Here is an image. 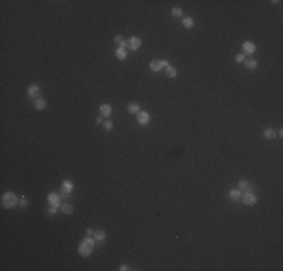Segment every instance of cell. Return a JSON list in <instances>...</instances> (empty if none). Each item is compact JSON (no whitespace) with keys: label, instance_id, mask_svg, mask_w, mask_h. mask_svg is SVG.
<instances>
[{"label":"cell","instance_id":"1","mask_svg":"<svg viewBox=\"0 0 283 271\" xmlns=\"http://www.w3.org/2000/svg\"><path fill=\"white\" fill-rule=\"evenodd\" d=\"M17 203H18L17 196H15L12 191H6L3 196H2V205H3L5 208H14Z\"/></svg>","mask_w":283,"mask_h":271},{"label":"cell","instance_id":"2","mask_svg":"<svg viewBox=\"0 0 283 271\" xmlns=\"http://www.w3.org/2000/svg\"><path fill=\"white\" fill-rule=\"evenodd\" d=\"M241 197H242V202L246 203V205H250V206H251V205H255V203L258 202V197H256V196H255V194H253L251 191H246L244 194H242V196H241Z\"/></svg>","mask_w":283,"mask_h":271},{"label":"cell","instance_id":"3","mask_svg":"<svg viewBox=\"0 0 283 271\" xmlns=\"http://www.w3.org/2000/svg\"><path fill=\"white\" fill-rule=\"evenodd\" d=\"M92 246H89V244H86V243H83L81 241V244L79 246V253L83 256V258H86V256H89L92 253Z\"/></svg>","mask_w":283,"mask_h":271},{"label":"cell","instance_id":"4","mask_svg":"<svg viewBox=\"0 0 283 271\" xmlns=\"http://www.w3.org/2000/svg\"><path fill=\"white\" fill-rule=\"evenodd\" d=\"M242 51H244L246 54H253V53L256 51V45H255V42L246 41V42L242 44Z\"/></svg>","mask_w":283,"mask_h":271},{"label":"cell","instance_id":"5","mask_svg":"<svg viewBox=\"0 0 283 271\" xmlns=\"http://www.w3.org/2000/svg\"><path fill=\"white\" fill-rule=\"evenodd\" d=\"M48 203H50L51 206L59 208V206H60V196L56 194V193H50V194H48Z\"/></svg>","mask_w":283,"mask_h":271},{"label":"cell","instance_id":"6","mask_svg":"<svg viewBox=\"0 0 283 271\" xmlns=\"http://www.w3.org/2000/svg\"><path fill=\"white\" fill-rule=\"evenodd\" d=\"M140 45H142V39H140V38H137V36L130 38V41H128V47H130L131 50H139V48H140Z\"/></svg>","mask_w":283,"mask_h":271},{"label":"cell","instance_id":"7","mask_svg":"<svg viewBox=\"0 0 283 271\" xmlns=\"http://www.w3.org/2000/svg\"><path fill=\"white\" fill-rule=\"evenodd\" d=\"M149 113L148 112H139L137 113V121H139V124L140 125H148L149 122Z\"/></svg>","mask_w":283,"mask_h":271},{"label":"cell","instance_id":"8","mask_svg":"<svg viewBox=\"0 0 283 271\" xmlns=\"http://www.w3.org/2000/svg\"><path fill=\"white\" fill-rule=\"evenodd\" d=\"M72 188H74V184H72V181L71 179H65L62 182V193L69 194V193L72 191Z\"/></svg>","mask_w":283,"mask_h":271},{"label":"cell","instance_id":"9","mask_svg":"<svg viewBox=\"0 0 283 271\" xmlns=\"http://www.w3.org/2000/svg\"><path fill=\"white\" fill-rule=\"evenodd\" d=\"M238 188L242 190V191H251V185L247 179H241L238 181Z\"/></svg>","mask_w":283,"mask_h":271},{"label":"cell","instance_id":"10","mask_svg":"<svg viewBox=\"0 0 283 271\" xmlns=\"http://www.w3.org/2000/svg\"><path fill=\"white\" fill-rule=\"evenodd\" d=\"M33 104H35V107H36L38 110H44V109L47 107V101L42 98V97H38V98L35 100Z\"/></svg>","mask_w":283,"mask_h":271},{"label":"cell","instance_id":"11","mask_svg":"<svg viewBox=\"0 0 283 271\" xmlns=\"http://www.w3.org/2000/svg\"><path fill=\"white\" fill-rule=\"evenodd\" d=\"M100 112H101L102 116L109 118L112 114V105L110 104H102V105H100Z\"/></svg>","mask_w":283,"mask_h":271},{"label":"cell","instance_id":"12","mask_svg":"<svg viewBox=\"0 0 283 271\" xmlns=\"http://www.w3.org/2000/svg\"><path fill=\"white\" fill-rule=\"evenodd\" d=\"M27 93H29L32 98H35V97L39 95V88H38L36 84H30V86L27 88Z\"/></svg>","mask_w":283,"mask_h":271},{"label":"cell","instance_id":"13","mask_svg":"<svg viewBox=\"0 0 283 271\" xmlns=\"http://www.w3.org/2000/svg\"><path fill=\"white\" fill-rule=\"evenodd\" d=\"M128 54V51H126V48L124 47H118V50H116V57L119 59V60H124L125 57Z\"/></svg>","mask_w":283,"mask_h":271},{"label":"cell","instance_id":"14","mask_svg":"<svg viewBox=\"0 0 283 271\" xmlns=\"http://www.w3.org/2000/svg\"><path fill=\"white\" fill-rule=\"evenodd\" d=\"M241 196H242V194H241V190H239V188H234V190H230V191H229V197H230V200H238Z\"/></svg>","mask_w":283,"mask_h":271},{"label":"cell","instance_id":"15","mask_svg":"<svg viewBox=\"0 0 283 271\" xmlns=\"http://www.w3.org/2000/svg\"><path fill=\"white\" fill-rule=\"evenodd\" d=\"M114 42L119 45V47H124V48H126L128 47V42L124 39V36H121V35H116L114 36Z\"/></svg>","mask_w":283,"mask_h":271},{"label":"cell","instance_id":"16","mask_svg":"<svg viewBox=\"0 0 283 271\" xmlns=\"http://www.w3.org/2000/svg\"><path fill=\"white\" fill-rule=\"evenodd\" d=\"M182 26L185 29H191L193 26H194V20H193L191 17H185V18H182Z\"/></svg>","mask_w":283,"mask_h":271},{"label":"cell","instance_id":"17","mask_svg":"<svg viewBox=\"0 0 283 271\" xmlns=\"http://www.w3.org/2000/svg\"><path fill=\"white\" fill-rule=\"evenodd\" d=\"M244 63H246L247 69H256V67H258V62L255 59H244Z\"/></svg>","mask_w":283,"mask_h":271},{"label":"cell","instance_id":"18","mask_svg":"<svg viewBox=\"0 0 283 271\" xmlns=\"http://www.w3.org/2000/svg\"><path fill=\"white\" fill-rule=\"evenodd\" d=\"M176 74H178V71H176V68L175 67H167L166 68V75L169 77V79H175L176 77Z\"/></svg>","mask_w":283,"mask_h":271},{"label":"cell","instance_id":"19","mask_svg":"<svg viewBox=\"0 0 283 271\" xmlns=\"http://www.w3.org/2000/svg\"><path fill=\"white\" fill-rule=\"evenodd\" d=\"M60 209H62L63 214H72V213H74V206H72L71 203H63Z\"/></svg>","mask_w":283,"mask_h":271},{"label":"cell","instance_id":"20","mask_svg":"<svg viewBox=\"0 0 283 271\" xmlns=\"http://www.w3.org/2000/svg\"><path fill=\"white\" fill-rule=\"evenodd\" d=\"M93 238H95V241L101 243V241L105 239V232L104 230H96V232H93Z\"/></svg>","mask_w":283,"mask_h":271},{"label":"cell","instance_id":"21","mask_svg":"<svg viewBox=\"0 0 283 271\" xmlns=\"http://www.w3.org/2000/svg\"><path fill=\"white\" fill-rule=\"evenodd\" d=\"M149 68L152 69V71H155V72H158V71H161V62L160 60H152L151 63H149Z\"/></svg>","mask_w":283,"mask_h":271},{"label":"cell","instance_id":"22","mask_svg":"<svg viewBox=\"0 0 283 271\" xmlns=\"http://www.w3.org/2000/svg\"><path fill=\"white\" fill-rule=\"evenodd\" d=\"M264 137H265L267 140H272V139L276 137V131H274L272 128H267V130L264 131Z\"/></svg>","mask_w":283,"mask_h":271},{"label":"cell","instance_id":"23","mask_svg":"<svg viewBox=\"0 0 283 271\" xmlns=\"http://www.w3.org/2000/svg\"><path fill=\"white\" fill-rule=\"evenodd\" d=\"M126 110H128L130 113H139L140 112V105H139L137 102H131V104H128Z\"/></svg>","mask_w":283,"mask_h":271},{"label":"cell","instance_id":"24","mask_svg":"<svg viewBox=\"0 0 283 271\" xmlns=\"http://www.w3.org/2000/svg\"><path fill=\"white\" fill-rule=\"evenodd\" d=\"M104 130H105V131H110V130H112V128H113V122H112V121H109V119H107V121H104Z\"/></svg>","mask_w":283,"mask_h":271},{"label":"cell","instance_id":"25","mask_svg":"<svg viewBox=\"0 0 283 271\" xmlns=\"http://www.w3.org/2000/svg\"><path fill=\"white\" fill-rule=\"evenodd\" d=\"M83 243H86V244H89V246H95V238H92V237H86V238H83Z\"/></svg>","mask_w":283,"mask_h":271},{"label":"cell","instance_id":"26","mask_svg":"<svg viewBox=\"0 0 283 271\" xmlns=\"http://www.w3.org/2000/svg\"><path fill=\"white\" fill-rule=\"evenodd\" d=\"M172 15H173V17H181L182 9L181 8H173V9H172Z\"/></svg>","mask_w":283,"mask_h":271},{"label":"cell","instance_id":"27","mask_svg":"<svg viewBox=\"0 0 283 271\" xmlns=\"http://www.w3.org/2000/svg\"><path fill=\"white\" fill-rule=\"evenodd\" d=\"M57 213V208L56 206H51L50 209H48V215H54Z\"/></svg>","mask_w":283,"mask_h":271},{"label":"cell","instance_id":"28","mask_svg":"<svg viewBox=\"0 0 283 271\" xmlns=\"http://www.w3.org/2000/svg\"><path fill=\"white\" fill-rule=\"evenodd\" d=\"M235 60H237V62H244V54H237V56H235Z\"/></svg>","mask_w":283,"mask_h":271},{"label":"cell","instance_id":"29","mask_svg":"<svg viewBox=\"0 0 283 271\" xmlns=\"http://www.w3.org/2000/svg\"><path fill=\"white\" fill-rule=\"evenodd\" d=\"M20 206H27V199L26 197H21V200H20Z\"/></svg>","mask_w":283,"mask_h":271},{"label":"cell","instance_id":"30","mask_svg":"<svg viewBox=\"0 0 283 271\" xmlns=\"http://www.w3.org/2000/svg\"><path fill=\"white\" fill-rule=\"evenodd\" d=\"M119 270H121V271H126V270H130V267H128L126 264H122V265L119 267Z\"/></svg>","mask_w":283,"mask_h":271},{"label":"cell","instance_id":"31","mask_svg":"<svg viewBox=\"0 0 283 271\" xmlns=\"http://www.w3.org/2000/svg\"><path fill=\"white\" fill-rule=\"evenodd\" d=\"M160 62H161V67H163V68H167V67H169V62H167V60H160Z\"/></svg>","mask_w":283,"mask_h":271},{"label":"cell","instance_id":"32","mask_svg":"<svg viewBox=\"0 0 283 271\" xmlns=\"http://www.w3.org/2000/svg\"><path fill=\"white\" fill-rule=\"evenodd\" d=\"M86 234H88V237H92V235H93V229H91V227H89V229L86 230Z\"/></svg>","mask_w":283,"mask_h":271},{"label":"cell","instance_id":"33","mask_svg":"<svg viewBox=\"0 0 283 271\" xmlns=\"http://www.w3.org/2000/svg\"><path fill=\"white\" fill-rule=\"evenodd\" d=\"M95 122H96V124H101L102 119H101V118H96V121H95Z\"/></svg>","mask_w":283,"mask_h":271}]
</instances>
